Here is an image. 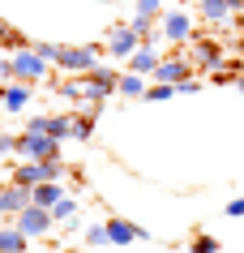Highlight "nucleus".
<instances>
[{"label":"nucleus","mask_w":244,"mask_h":253,"mask_svg":"<svg viewBox=\"0 0 244 253\" xmlns=\"http://www.w3.org/2000/svg\"><path fill=\"white\" fill-rule=\"evenodd\" d=\"M17 155L22 159H60V142L52 133H39V129H26L17 137Z\"/></svg>","instance_id":"f257e3e1"},{"label":"nucleus","mask_w":244,"mask_h":253,"mask_svg":"<svg viewBox=\"0 0 244 253\" xmlns=\"http://www.w3.org/2000/svg\"><path fill=\"white\" fill-rule=\"evenodd\" d=\"M137 43H141V35L133 30V22H116L107 30V56H116V60H129L137 52Z\"/></svg>","instance_id":"f03ea898"},{"label":"nucleus","mask_w":244,"mask_h":253,"mask_svg":"<svg viewBox=\"0 0 244 253\" xmlns=\"http://www.w3.org/2000/svg\"><path fill=\"white\" fill-rule=\"evenodd\" d=\"M17 232H26V236H47V232H52V211H47V206H39V202H30L26 211H17Z\"/></svg>","instance_id":"7ed1b4c3"},{"label":"nucleus","mask_w":244,"mask_h":253,"mask_svg":"<svg viewBox=\"0 0 244 253\" xmlns=\"http://www.w3.org/2000/svg\"><path fill=\"white\" fill-rule=\"evenodd\" d=\"M56 65L65 73H90V69H99V47H60Z\"/></svg>","instance_id":"20e7f679"},{"label":"nucleus","mask_w":244,"mask_h":253,"mask_svg":"<svg viewBox=\"0 0 244 253\" xmlns=\"http://www.w3.org/2000/svg\"><path fill=\"white\" fill-rule=\"evenodd\" d=\"M13 78L17 82H43L47 78V60H43L35 47H22V52L13 56Z\"/></svg>","instance_id":"39448f33"},{"label":"nucleus","mask_w":244,"mask_h":253,"mask_svg":"<svg viewBox=\"0 0 244 253\" xmlns=\"http://www.w3.org/2000/svg\"><path fill=\"white\" fill-rule=\"evenodd\" d=\"M154 82H172V86H180V82L197 78V65L193 60H184V56H167V60H159V69L150 73Z\"/></svg>","instance_id":"423d86ee"},{"label":"nucleus","mask_w":244,"mask_h":253,"mask_svg":"<svg viewBox=\"0 0 244 253\" xmlns=\"http://www.w3.org/2000/svg\"><path fill=\"white\" fill-rule=\"evenodd\" d=\"M30 202H35V189L13 180L9 189H0V219H17V211H26Z\"/></svg>","instance_id":"0eeeda50"},{"label":"nucleus","mask_w":244,"mask_h":253,"mask_svg":"<svg viewBox=\"0 0 244 253\" xmlns=\"http://www.w3.org/2000/svg\"><path fill=\"white\" fill-rule=\"evenodd\" d=\"M231 13H244V0H202L197 4V17L210 22V26H223Z\"/></svg>","instance_id":"6e6552de"},{"label":"nucleus","mask_w":244,"mask_h":253,"mask_svg":"<svg viewBox=\"0 0 244 253\" xmlns=\"http://www.w3.org/2000/svg\"><path fill=\"white\" fill-rule=\"evenodd\" d=\"M193 65L210 73V69H223V52H218L214 39H206V35H193Z\"/></svg>","instance_id":"1a4fd4ad"},{"label":"nucleus","mask_w":244,"mask_h":253,"mask_svg":"<svg viewBox=\"0 0 244 253\" xmlns=\"http://www.w3.org/2000/svg\"><path fill=\"white\" fill-rule=\"evenodd\" d=\"M103 227H107V240H111V245H133V240H146V236H150V232H141L137 223L116 219V214H107V219H103Z\"/></svg>","instance_id":"9d476101"},{"label":"nucleus","mask_w":244,"mask_h":253,"mask_svg":"<svg viewBox=\"0 0 244 253\" xmlns=\"http://www.w3.org/2000/svg\"><path fill=\"white\" fill-rule=\"evenodd\" d=\"M163 39L189 43V39H193V22H189V13H163Z\"/></svg>","instance_id":"9b49d317"},{"label":"nucleus","mask_w":244,"mask_h":253,"mask_svg":"<svg viewBox=\"0 0 244 253\" xmlns=\"http://www.w3.org/2000/svg\"><path fill=\"white\" fill-rule=\"evenodd\" d=\"M159 69V56H154V47L150 43H137V52L129 56V73H141V78H150Z\"/></svg>","instance_id":"f8f14e48"},{"label":"nucleus","mask_w":244,"mask_h":253,"mask_svg":"<svg viewBox=\"0 0 244 253\" xmlns=\"http://www.w3.org/2000/svg\"><path fill=\"white\" fill-rule=\"evenodd\" d=\"M0 94H4V107H9V112H22V107L30 103V82H13V86H0Z\"/></svg>","instance_id":"ddd939ff"},{"label":"nucleus","mask_w":244,"mask_h":253,"mask_svg":"<svg viewBox=\"0 0 244 253\" xmlns=\"http://www.w3.org/2000/svg\"><path fill=\"white\" fill-rule=\"evenodd\" d=\"M26 232H17V223L13 227H0V253H26Z\"/></svg>","instance_id":"4468645a"},{"label":"nucleus","mask_w":244,"mask_h":253,"mask_svg":"<svg viewBox=\"0 0 244 253\" xmlns=\"http://www.w3.org/2000/svg\"><path fill=\"white\" fill-rule=\"evenodd\" d=\"M116 94H133V99H146V78L141 73H124L116 82Z\"/></svg>","instance_id":"2eb2a0df"},{"label":"nucleus","mask_w":244,"mask_h":253,"mask_svg":"<svg viewBox=\"0 0 244 253\" xmlns=\"http://www.w3.org/2000/svg\"><path fill=\"white\" fill-rule=\"evenodd\" d=\"M60 198H65V193H60V185H56V180H43V185H35V202H39V206H47V211H52Z\"/></svg>","instance_id":"dca6fc26"},{"label":"nucleus","mask_w":244,"mask_h":253,"mask_svg":"<svg viewBox=\"0 0 244 253\" xmlns=\"http://www.w3.org/2000/svg\"><path fill=\"white\" fill-rule=\"evenodd\" d=\"M52 219H56V223H73V219H77V202H73V198H60L52 206Z\"/></svg>","instance_id":"f3484780"},{"label":"nucleus","mask_w":244,"mask_h":253,"mask_svg":"<svg viewBox=\"0 0 244 253\" xmlns=\"http://www.w3.org/2000/svg\"><path fill=\"white\" fill-rule=\"evenodd\" d=\"M189 253H218V240H214V236H206V232H202V236H193Z\"/></svg>","instance_id":"a211bd4d"},{"label":"nucleus","mask_w":244,"mask_h":253,"mask_svg":"<svg viewBox=\"0 0 244 253\" xmlns=\"http://www.w3.org/2000/svg\"><path fill=\"white\" fill-rule=\"evenodd\" d=\"M95 133V116H77L73 120V137H90Z\"/></svg>","instance_id":"6ab92c4d"},{"label":"nucleus","mask_w":244,"mask_h":253,"mask_svg":"<svg viewBox=\"0 0 244 253\" xmlns=\"http://www.w3.org/2000/svg\"><path fill=\"white\" fill-rule=\"evenodd\" d=\"M86 245H107V227H103V223H95L90 232H86Z\"/></svg>","instance_id":"aec40b11"},{"label":"nucleus","mask_w":244,"mask_h":253,"mask_svg":"<svg viewBox=\"0 0 244 253\" xmlns=\"http://www.w3.org/2000/svg\"><path fill=\"white\" fill-rule=\"evenodd\" d=\"M35 52H39L43 60H56V52H60V43H35Z\"/></svg>","instance_id":"412c9836"},{"label":"nucleus","mask_w":244,"mask_h":253,"mask_svg":"<svg viewBox=\"0 0 244 253\" xmlns=\"http://www.w3.org/2000/svg\"><path fill=\"white\" fill-rule=\"evenodd\" d=\"M0 155H17V137L0 133Z\"/></svg>","instance_id":"4be33fe9"},{"label":"nucleus","mask_w":244,"mask_h":253,"mask_svg":"<svg viewBox=\"0 0 244 253\" xmlns=\"http://www.w3.org/2000/svg\"><path fill=\"white\" fill-rule=\"evenodd\" d=\"M223 211H227V214H231V219H240V214H244V198H231V202H227V206H223Z\"/></svg>","instance_id":"5701e85b"},{"label":"nucleus","mask_w":244,"mask_h":253,"mask_svg":"<svg viewBox=\"0 0 244 253\" xmlns=\"http://www.w3.org/2000/svg\"><path fill=\"white\" fill-rule=\"evenodd\" d=\"M176 90H180V94H193V90H202V82H197V78H189V82H180Z\"/></svg>","instance_id":"b1692460"},{"label":"nucleus","mask_w":244,"mask_h":253,"mask_svg":"<svg viewBox=\"0 0 244 253\" xmlns=\"http://www.w3.org/2000/svg\"><path fill=\"white\" fill-rule=\"evenodd\" d=\"M4 39H9V26H4V22H0V43H4Z\"/></svg>","instance_id":"393cba45"},{"label":"nucleus","mask_w":244,"mask_h":253,"mask_svg":"<svg viewBox=\"0 0 244 253\" xmlns=\"http://www.w3.org/2000/svg\"><path fill=\"white\" fill-rule=\"evenodd\" d=\"M236 82H240V94H244V73H240V78H236Z\"/></svg>","instance_id":"a878e982"},{"label":"nucleus","mask_w":244,"mask_h":253,"mask_svg":"<svg viewBox=\"0 0 244 253\" xmlns=\"http://www.w3.org/2000/svg\"><path fill=\"white\" fill-rule=\"evenodd\" d=\"M180 4H202V0H180Z\"/></svg>","instance_id":"bb28decb"},{"label":"nucleus","mask_w":244,"mask_h":253,"mask_svg":"<svg viewBox=\"0 0 244 253\" xmlns=\"http://www.w3.org/2000/svg\"><path fill=\"white\" fill-rule=\"evenodd\" d=\"M65 253H73V249H65Z\"/></svg>","instance_id":"cd10ccee"}]
</instances>
